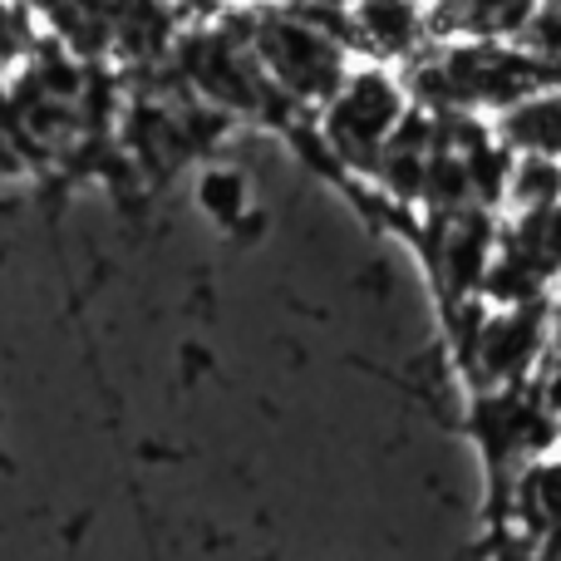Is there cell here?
Masks as SVG:
<instances>
[{
    "label": "cell",
    "mask_w": 561,
    "mask_h": 561,
    "mask_svg": "<svg viewBox=\"0 0 561 561\" xmlns=\"http://www.w3.org/2000/svg\"><path fill=\"white\" fill-rule=\"evenodd\" d=\"M488 128L513 158H561V84L533 89L513 108L488 118Z\"/></svg>",
    "instance_id": "8992f818"
},
{
    "label": "cell",
    "mask_w": 561,
    "mask_h": 561,
    "mask_svg": "<svg viewBox=\"0 0 561 561\" xmlns=\"http://www.w3.org/2000/svg\"><path fill=\"white\" fill-rule=\"evenodd\" d=\"M252 59L276 94H286L290 104H306V108H325L340 94L345 75L355 69V55L335 35L310 25L296 5L256 10Z\"/></svg>",
    "instance_id": "6da1fadb"
},
{
    "label": "cell",
    "mask_w": 561,
    "mask_h": 561,
    "mask_svg": "<svg viewBox=\"0 0 561 561\" xmlns=\"http://www.w3.org/2000/svg\"><path fill=\"white\" fill-rule=\"evenodd\" d=\"M242 197H247V187H242L237 173H207L203 178V203L213 207L217 217H227V222L242 213Z\"/></svg>",
    "instance_id": "30bf717a"
},
{
    "label": "cell",
    "mask_w": 561,
    "mask_h": 561,
    "mask_svg": "<svg viewBox=\"0 0 561 561\" xmlns=\"http://www.w3.org/2000/svg\"><path fill=\"white\" fill-rule=\"evenodd\" d=\"M409 108L414 104H409V94H404L399 69L355 59V69H350L345 84H340V94L320 108V138H325V148L340 163L369 178L375 158L385 153V144L394 138V128L404 124Z\"/></svg>",
    "instance_id": "7a4b0ae2"
},
{
    "label": "cell",
    "mask_w": 561,
    "mask_h": 561,
    "mask_svg": "<svg viewBox=\"0 0 561 561\" xmlns=\"http://www.w3.org/2000/svg\"><path fill=\"white\" fill-rule=\"evenodd\" d=\"M473 434H478V444H483L488 463L507 478H513L517 468H527L533 458L561 448V424H557V414L537 379L523 389L473 394Z\"/></svg>",
    "instance_id": "277c9868"
},
{
    "label": "cell",
    "mask_w": 561,
    "mask_h": 561,
    "mask_svg": "<svg viewBox=\"0 0 561 561\" xmlns=\"http://www.w3.org/2000/svg\"><path fill=\"white\" fill-rule=\"evenodd\" d=\"M497 252H507L547 290H557L561 286V207H547V213H533V217H503Z\"/></svg>",
    "instance_id": "ba28073f"
},
{
    "label": "cell",
    "mask_w": 561,
    "mask_h": 561,
    "mask_svg": "<svg viewBox=\"0 0 561 561\" xmlns=\"http://www.w3.org/2000/svg\"><path fill=\"white\" fill-rule=\"evenodd\" d=\"M503 217H533L561 207V158H513L503 183Z\"/></svg>",
    "instance_id": "9c48e42d"
},
{
    "label": "cell",
    "mask_w": 561,
    "mask_h": 561,
    "mask_svg": "<svg viewBox=\"0 0 561 561\" xmlns=\"http://www.w3.org/2000/svg\"><path fill=\"white\" fill-rule=\"evenodd\" d=\"M513 513L527 527V542L542 547L561 537V448L513 473Z\"/></svg>",
    "instance_id": "52a82bcc"
},
{
    "label": "cell",
    "mask_w": 561,
    "mask_h": 561,
    "mask_svg": "<svg viewBox=\"0 0 561 561\" xmlns=\"http://www.w3.org/2000/svg\"><path fill=\"white\" fill-rule=\"evenodd\" d=\"M428 49L424 5H350V55L365 65L409 69Z\"/></svg>",
    "instance_id": "5b68a950"
},
{
    "label": "cell",
    "mask_w": 561,
    "mask_h": 561,
    "mask_svg": "<svg viewBox=\"0 0 561 561\" xmlns=\"http://www.w3.org/2000/svg\"><path fill=\"white\" fill-rule=\"evenodd\" d=\"M547 365L561 369V286L547 300Z\"/></svg>",
    "instance_id": "8fae6325"
},
{
    "label": "cell",
    "mask_w": 561,
    "mask_h": 561,
    "mask_svg": "<svg viewBox=\"0 0 561 561\" xmlns=\"http://www.w3.org/2000/svg\"><path fill=\"white\" fill-rule=\"evenodd\" d=\"M547 300H537V306H513V310L478 306L473 330L463 335V365H468V375H473L478 394L523 389L542 375V365H547Z\"/></svg>",
    "instance_id": "3957f363"
}]
</instances>
